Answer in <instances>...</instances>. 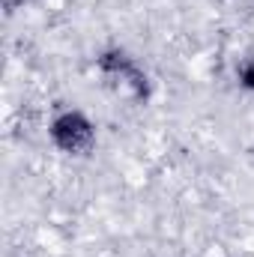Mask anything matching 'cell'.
<instances>
[{"mask_svg":"<svg viewBox=\"0 0 254 257\" xmlns=\"http://www.w3.org/2000/svg\"><path fill=\"white\" fill-rule=\"evenodd\" d=\"M99 69L105 75L117 78L123 87H129L135 99H147L150 96V81H147L144 69L135 63V57H129L126 51H105L99 57Z\"/></svg>","mask_w":254,"mask_h":257,"instance_id":"7a4b0ae2","label":"cell"},{"mask_svg":"<svg viewBox=\"0 0 254 257\" xmlns=\"http://www.w3.org/2000/svg\"><path fill=\"white\" fill-rule=\"evenodd\" d=\"M48 132H51L54 147H60L63 153H72V156H81V153H87L96 144V128L81 111L57 114Z\"/></svg>","mask_w":254,"mask_h":257,"instance_id":"6da1fadb","label":"cell"},{"mask_svg":"<svg viewBox=\"0 0 254 257\" xmlns=\"http://www.w3.org/2000/svg\"><path fill=\"white\" fill-rule=\"evenodd\" d=\"M239 81H242V87H245V90H251V93H254V60L242 63V69H239Z\"/></svg>","mask_w":254,"mask_h":257,"instance_id":"3957f363","label":"cell"}]
</instances>
